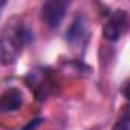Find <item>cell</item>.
Listing matches in <instances>:
<instances>
[{
	"instance_id": "1",
	"label": "cell",
	"mask_w": 130,
	"mask_h": 130,
	"mask_svg": "<svg viewBox=\"0 0 130 130\" xmlns=\"http://www.w3.org/2000/svg\"><path fill=\"white\" fill-rule=\"evenodd\" d=\"M127 25H128V15L125 11L122 9H118L115 11L110 19L106 22L104 28H103V34L107 40L110 41H116L122 37V34L125 32L127 29Z\"/></svg>"
},
{
	"instance_id": "2",
	"label": "cell",
	"mask_w": 130,
	"mask_h": 130,
	"mask_svg": "<svg viewBox=\"0 0 130 130\" xmlns=\"http://www.w3.org/2000/svg\"><path fill=\"white\" fill-rule=\"evenodd\" d=\"M68 3L60 2V0H49V2L43 3L41 6V20L49 26V28H57L66 14Z\"/></svg>"
},
{
	"instance_id": "3",
	"label": "cell",
	"mask_w": 130,
	"mask_h": 130,
	"mask_svg": "<svg viewBox=\"0 0 130 130\" xmlns=\"http://www.w3.org/2000/svg\"><path fill=\"white\" fill-rule=\"evenodd\" d=\"M23 104V95L17 87H9L0 95V110L2 112H15Z\"/></svg>"
},
{
	"instance_id": "4",
	"label": "cell",
	"mask_w": 130,
	"mask_h": 130,
	"mask_svg": "<svg viewBox=\"0 0 130 130\" xmlns=\"http://www.w3.org/2000/svg\"><path fill=\"white\" fill-rule=\"evenodd\" d=\"M68 41L72 44H83L87 40V26L83 17H77L68 29Z\"/></svg>"
},
{
	"instance_id": "5",
	"label": "cell",
	"mask_w": 130,
	"mask_h": 130,
	"mask_svg": "<svg viewBox=\"0 0 130 130\" xmlns=\"http://www.w3.org/2000/svg\"><path fill=\"white\" fill-rule=\"evenodd\" d=\"M113 130H130V119H128V115L127 113H124L116 121V124L113 125Z\"/></svg>"
},
{
	"instance_id": "6",
	"label": "cell",
	"mask_w": 130,
	"mask_h": 130,
	"mask_svg": "<svg viewBox=\"0 0 130 130\" xmlns=\"http://www.w3.org/2000/svg\"><path fill=\"white\" fill-rule=\"evenodd\" d=\"M2 6H3V2H0V9H2Z\"/></svg>"
}]
</instances>
